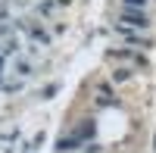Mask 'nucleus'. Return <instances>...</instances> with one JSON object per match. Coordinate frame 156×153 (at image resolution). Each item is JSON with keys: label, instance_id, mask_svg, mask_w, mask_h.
Masks as SVG:
<instances>
[{"label": "nucleus", "instance_id": "2", "mask_svg": "<svg viewBox=\"0 0 156 153\" xmlns=\"http://www.w3.org/2000/svg\"><path fill=\"white\" fill-rule=\"evenodd\" d=\"M16 72H19V75H31V66H28V62H19Z\"/></svg>", "mask_w": 156, "mask_h": 153}, {"label": "nucleus", "instance_id": "3", "mask_svg": "<svg viewBox=\"0 0 156 153\" xmlns=\"http://www.w3.org/2000/svg\"><path fill=\"white\" fill-rule=\"evenodd\" d=\"M125 3H128V6H144L147 0H125Z\"/></svg>", "mask_w": 156, "mask_h": 153}, {"label": "nucleus", "instance_id": "1", "mask_svg": "<svg viewBox=\"0 0 156 153\" xmlns=\"http://www.w3.org/2000/svg\"><path fill=\"white\" fill-rule=\"evenodd\" d=\"M122 19L128 25H134V28H147V16L144 12H137V9H122Z\"/></svg>", "mask_w": 156, "mask_h": 153}]
</instances>
